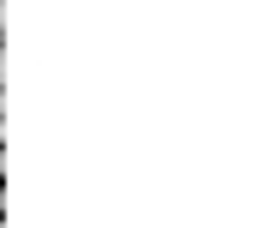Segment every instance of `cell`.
I'll list each match as a JSON object with an SVG mask.
<instances>
[{
  "label": "cell",
  "mask_w": 258,
  "mask_h": 228,
  "mask_svg": "<svg viewBox=\"0 0 258 228\" xmlns=\"http://www.w3.org/2000/svg\"><path fill=\"white\" fill-rule=\"evenodd\" d=\"M0 168H6V144H0Z\"/></svg>",
  "instance_id": "3"
},
{
  "label": "cell",
  "mask_w": 258,
  "mask_h": 228,
  "mask_svg": "<svg viewBox=\"0 0 258 228\" xmlns=\"http://www.w3.org/2000/svg\"><path fill=\"white\" fill-rule=\"evenodd\" d=\"M0 222H6V192H0Z\"/></svg>",
  "instance_id": "2"
},
{
  "label": "cell",
  "mask_w": 258,
  "mask_h": 228,
  "mask_svg": "<svg viewBox=\"0 0 258 228\" xmlns=\"http://www.w3.org/2000/svg\"><path fill=\"white\" fill-rule=\"evenodd\" d=\"M0 132H6V84H0Z\"/></svg>",
  "instance_id": "1"
}]
</instances>
